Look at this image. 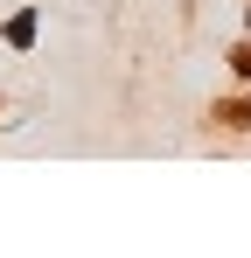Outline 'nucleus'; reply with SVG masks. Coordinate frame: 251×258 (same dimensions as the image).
<instances>
[{"instance_id": "1", "label": "nucleus", "mask_w": 251, "mask_h": 258, "mask_svg": "<svg viewBox=\"0 0 251 258\" xmlns=\"http://www.w3.org/2000/svg\"><path fill=\"white\" fill-rule=\"evenodd\" d=\"M237 70H244V77H251V49H237Z\"/></svg>"}]
</instances>
